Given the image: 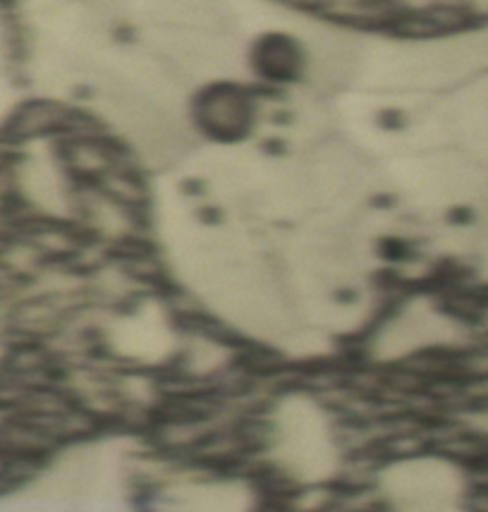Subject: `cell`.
<instances>
[{
    "label": "cell",
    "instance_id": "1",
    "mask_svg": "<svg viewBox=\"0 0 488 512\" xmlns=\"http://www.w3.org/2000/svg\"><path fill=\"white\" fill-rule=\"evenodd\" d=\"M264 120V103L252 84L240 79L201 84L187 101V123L192 134L218 146L249 142Z\"/></svg>",
    "mask_w": 488,
    "mask_h": 512
},
{
    "label": "cell",
    "instance_id": "2",
    "mask_svg": "<svg viewBox=\"0 0 488 512\" xmlns=\"http://www.w3.org/2000/svg\"><path fill=\"white\" fill-rule=\"evenodd\" d=\"M249 67L264 87L304 84V46L290 34H266L249 51Z\"/></svg>",
    "mask_w": 488,
    "mask_h": 512
}]
</instances>
